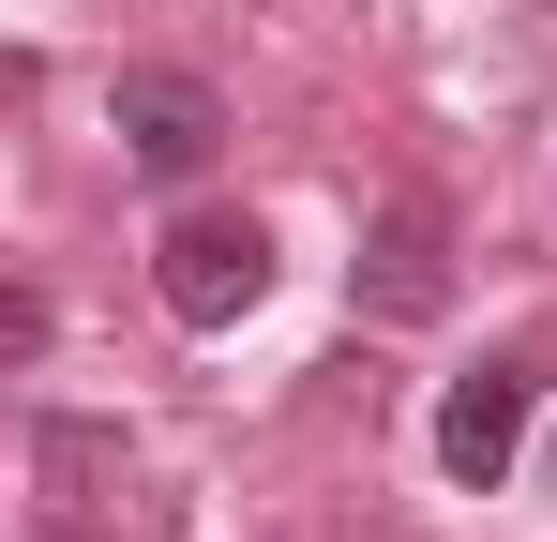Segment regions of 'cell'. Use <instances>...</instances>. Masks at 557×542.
Returning a JSON list of instances; mask_svg holds the SVG:
<instances>
[{"label": "cell", "mask_w": 557, "mask_h": 542, "mask_svg": "<svg viewBox=\"0 0 557 542\" xmlns=\"http://www.w3.org/2000/svg\"><path fill=\"white\" fill-rule=\"evenodd\" d=\"M136 513H151L136 497V438L91 422V407H46L30 422V528L46 542H121Z\"/></svg>", "instance_id": "1"}, {"label": "cell", "mask_w": 557, "mask_h": 542, "mask_svg": "<svg viewBox=\"0 0 557 542\" xmlns=\"http://www.w3.org/2000/svg\"><path fill=\"white\" fill-rule=\"evenodd\" d=\"M151 286H166L182 332H226V317L272 301V226H257V211H182L166 257H151Z\"/></svg>", "instance_id": "2"}, {"label": "cell", "mask_w": 557, "mask_h": 542, "mask_svg": "<svg viewBox=\"0 0 557 542\" xmlns=\"http://www.w3.org/2000/svg\"><path fill=\"white\" fill-rule=\"evenodd\" d=\"M106 136H121V167H136V181H196L211 151H226V90L182 76V61H136V76L106 90Z\"/></svg>", "instance_id": "3"}, {"label": "cell", "mask_w": 557, "mask_h": 542, "mask_svg": "<svg viewBox=\"0 0 557 542\" xmlns=\"http://www.w3.org/2000/svg\"><path fill=\"white\" fill-rule=\"evenodd\" d=\"M347 286H362V317L422 332V317L453 301V226H437V196H392V211L362 226V271H347Z\"/></svg>", "instance_id": "4"}, {"label": "cell", "mask_w": 557, "mask_h": 542, "mask_svg": "<svg viewBox=\"0 0 557 542\" xmlns=\"http://www.w3.org/2000/svg\"><path fill=\"white\" fill-rule=\"evenodd\" d=\"M528 392H543L528 361H467L453 392H437V467H453L467 497H482V482H497V467L528 452Z\"/></svg>", "instance_id": "5"}]
</instances>
